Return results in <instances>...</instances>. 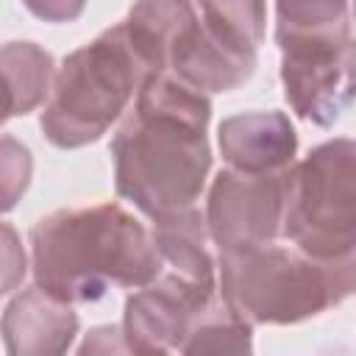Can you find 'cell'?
<instances>
[{
	"label": "cell",
	"mask_w": 356,
	"mask_h": 356,
	"mask_svg": "<svg viewBox=\"0 0 356 356\" xmlns=\"http://www.w3.org/2000/svg\"><path fill=\"white\" fill-rule=\"evenodd\" d=\"M178 350L184 356H253V328L214 298Z\"/></svg>",
	"instance_id": "obj_14"
},
{
	"label": "cell",
	"mask_w": 356,
	"mask_h": 356,
	"mask_svg": "<svg viewBox=\"0 0 356 356\" xmlns=\"http://www.w3.org/2000/svg\"><path fill=\"white\" fill-rule=\"evenodd\" d=\"M78 328L81 320L72 306L36 284L17 292L0 317L6 356H67Z\"/></svg>",
	"instance_id": "obj_11"
},
{
	"label": "cell",
	"mask_w": 356,
	"mask_h": 356,
	"mask_svg": "<svg viewBox=\"0 0 356 356\" xmlns=\"http://www.w3.org/2000/svg\"><path fill=\"white\" fill-rule=\"evenodd\" d=\"M264 3H186L167 47V72L200 95L250 81L264 39Z\"/></svg>",
	"instance_id": "obj_7"
},
{
	"label": "cell",
	"mask_w": 356,
	"mask_h": 356,
	"mask_svg": "<svg viewBox=\"0 0 356 356\" xmlns=\"http://www.w3.org/2000/svg\"><path fill=\"white\" fill-rule=\"evenodd\" d=\"M56 61L36 42H6L0 44V81L11 95L14 117L39 108L53 86Z\"/></svg>",
	"instance_id": "obj_13"
},
{
	"label": "cell",
	"mask_w": 356,
	"mask_h": 356,
	"mask_svg": "<svg viewBox=\"0 0 356 356\" xmlns=\"http://www.w3.org/2000/svg\"><path fill=\"white\" fill-rule=\"evenodd\" d=\"M281 236L317 261L356 256V145L337 136L284 172Z\"/></svg>",
	"instance_id": "obj_6"
},
{
	"label": "cell",
	"mask_w": 356,
	"mask_h": 356,
	"mask_svg": "<svg viewBox=\"0 0 356 356\" xmlns=\"http://www.w3.org/2000/svg\"><path fill=\"white\" fill-rule=\"evenodd\" d=\"M8 117H14V103H11L8 89H6V86H3V81H0V125H3Z\"/></svg>",
	"instance_id": "obj_19"
},
{
	"label": "cell",
	"mask_w": 356,
	"mask_h": 356,
	"mask_svg": "<svg viewBox=\"0 0 356 356\" xmlns=\"http://www.w3.org/2000/svg\"><path fill=\"white\" fill-rule=\"evenodd\" d=\"M28 273V253L14 225L0 222V295L14 292Z\"/></svg>",
	"instance_id": "obj_16"
},
{
	"label": "cell",
	"mask_w": 356,
	"mask_h": 356,
	"mask_svg": "<svg viewBox=\"0 0 356 356\" xmlns=\"http://www.w3.org/2000/svg\"><path fill=\"white\" fill-rule=\"evenodd\" d=\"M31 270L50 298L95 303L111 286L142 289L161 261L150 231L120 203L58 209L31 228Z\"/></svg>",
	"instance_id": "obj_2"
},
{
	"label": "cell",
	"mask_w": 356,
	"mask_h": 356,
	"mask_svg": "<svg viewBox=\"0 0 356 356\" xmlns=\"http://www.w3.org/2000/svg\"><path fill=\"white\" fill-rule=\"evenodd\" d=\"M209 120L206 95L170 72L150 75L111 139L117 195L153 222L195 209L211 170Z\"/></svg>",
	"instance_id": "obj_1"
},
{
	"label": "cell",
	"mask_w": 356,
	"mask_h": 356,
	"mask_svg": "<svg viewBox=\"0 0 356 356\" xmlns=\"http://www.w3.org/2000/svg\"><path fill=\"white\" fill-rule=\"evenodd\" d=\"M128 356H170V353H167V350H134V348H131Z\"/></svg>",
	"instance_id": "obj_20"
},
{
	"label": "cell",
	"mask_w": 356,
	"mask_h": 356,
	"mask_svg": "<svg viewBox=\"0 0 356 356\" xmlns=\"http://www.w3.org/2000/svg\"><path fill=\"white\" fill-rule=\"evenodd\" d=\"M220 300L250 328L292 325L342 303L356 289V256L317 261L284 245L220 250Z\"/></svg>",
	"instance_id": "obj_3"
},
{
	"label": "cell",
	"mask_w": 356,
	"mask_h": 356,
	"mask_svg": "<svg viewBox=\"0 0 356 356\" xmlns=\"http://www.w3.org/2000/svg\"><path fill=\"white\" fill-rule=\"evenodd\" d=\"M214 292L161 270L125 300L122 334L128 345L134 350H178L192 323L214 303Z\"/></svg>",
	"instance_id": "obj_9"
},
{
	"label": "cell",
	"mask_w": 356,
	"mask_h": 356,
	"mask_svg": "<svg viewBox=\"0 0 356 356\" xmlns=\"http://www.w3.org/2000/svg\"><path fill=\"white\" fill-rule=\"evenodd\" d=\"M150 239L164 273H172L206 289H217V278H214L217 264L206 248L209 231L200 209H186L181 214L156 220L150 228Z\"/></svg>",
	"instance_id": "obj_12"
},
{
	"label": "cell",
	"mask_w": 356,
	"mask_h": 356,
	"mask_svg": "<svg viewBox=\"0 0 356 356\" xmlns=\"http://www.w3.org/2000/svg\"><path fill=\"white\" fill-rule=\"evenodd\" d=\"M275 44L289 108L331 128L353 97V36L348 3H278Z\"/></svg>",
	"instance_id": "obj_4"
},
{
	"label": "cell",
	"mask_w": 356,
	"mask_h": 356,
	"mask_svg": "<svg viewBox=\"0 0 356 356\" xmlns=\"http://www.w3.org/2000/svg\"><path fill=\"white\" fill-rule=\"evenodd\" d=\"M217 145L228 170L275 175L295 164L298 134L284 111H242L220 122Z\"/></svg>",
	"instance_id": "obj_10"
},
{
	"label": "cell",
	"mask_w": 356,
	"mask_h": 356,
	"mask_svg": "<svg viewBox=\"0 0 356 356\" xmlns=\"http://www.w3.org/2000/svg\"><path fill=\"white\" fill-rule=\"evenodd\" d=\"M28 8L36 17H44L50 22H70V19H75L83 11V3H61V0H53V3H28Z\"/></svg>",
	"instance_id": "obj_18"
},
{
	"label": "cell",
	"mask_w": 356,
	"mask_h": 356,
	"mask_svg": "<svg viewBox=\"0 0 356 356\" xmlns=\"http://www.w3.org/2000/svg\"><path fill=\"white\" fill-rule=\"evenodd\" d=\"M131 345L120 325H97L92 328L75 356H128Z\"/></svg>",
	"instance_id": "obj_17"
},
{
	"label": "cell",
	"mask_w": 356,
	"mask_h": 356,
	"mask_svg": "<svg viewBox=\"0 0 356 356\" xmlns=\"http://www.w3.org/2000/svg\"><path fill=\"white\" fill-rule=\"evenodd\" d=\"M150 78L122 25H111L72 50L53 75L39 128L56 147L72 150L97 142Z\"/></svg>",
	"instance_id": "obj_5"
},
{
	"label": "cell",
	"mask_w": 356,
	"mask_h": 356,
	"mask_svg": "<svg viewBox=\"0 0 356 356\" xmlns=\"http://www.w3.org/2000/svg\"><path fill=\"white\" fill-rule=\"evenodd\" d=\"M33 178V156L17 136L0 134V214L11 211L28 192Z\"/></svg>",
	"instance_id": "obj_15"
},
{
	"label": "cell",
	"mask_w": 356,
	"mask_h": 356,
	"mask_svg": "<svg viewBox=\"0 0 356 356\" xmlns=\"http://www.w3.org/2000/svg\"><path fill=\"white\" fill-rule=\"evenodd\" d=\"M286 172V170H284ZM284 172L248 175L220 170L206 197V231L220 250H250L281 236Z\"/></svg>",
	"instance_id": "obj_8"
}]
</instances>
